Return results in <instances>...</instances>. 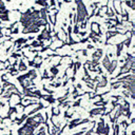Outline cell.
I'll list each match as a JSON object with an SVG mask.
<instances>
[{
	"label": "cell",
	"instance_id": "5b68a950",
	"mask_svg": "<svg viewBox=\"0 0 135 135\" xmlns=\"http://www.w3.org/2000/svg\"><path fill=\"white\" fill-rule=\"evenodd\" d=\"M117 60L116 59H114V60H112L111 61V64H110V68H109V70H108V73L111 75V74H113V72L115 71V69H116V65H117Z\"/></svg>",
	"mask_w": 135,
	"mask_h": 135
},
{
	"label": "cell",
	"instance_id": "4fadbf2b",
	"mask_svg": "<svg viewBox=\"0 0 135 135\" xmlns=\"http://www.w3.org/2000/svg\"><path fill=\"white\" fill-rule=\"evenodd\" d=\"M18 32H19V28L18 27H15L13 31L9 32V34H18Z\"/></svg>",
	"mask_w": 135,
	"mask_h": 135
},
{
	"label": "cell",
	"instance_id": "8fae6325",
	"mask_svg": "<svg viewBox=\"0 0 135 135\" xmlns=\"http://www.w3.org/2000/svg\"><path fill=\"white\" fill-rule=\"evenodd\" d=\"M50 71L53 73V75H56L57 73H58V69H57V66L56 65H54V66H52L51 69H50Z\"/></svg>",
	"mask_w": 135,
	"mask_h": 135
},
{
	"label": "cell",
	"instance_id": "d6986e66",
	"mask_svg": "<svg viewBox=\"0 0 135 135\" xmlns=\"http://www.w3.org/2000/svg\"><path fill=\"white\" fill-rule=\"evenodd\" d=\"M88 49H94V46H93L92 44H89V45H88Z\"/></svg>",
	"mask_w": 135,
	"mask_h": 135
},
{
	"label": "cell",
	"instance_id": "3957f363",
	"mask_svg": "<svg viewBox=\"0 0 135 135\" xmlns=\"http://www.w3.org/2000/svg\"><path fill=\"white\" fill-rule=\"evenodd\" d=\"M107 83H108V78H107L105 76H102V80H101V81H99V82L96 84V88H95V92L97 91V89H99V88H102V86H105V85H107Z\"/></svg>",
	"mask_w": 135,
	"mask_h": 135
},
{
	"label": "cell",
	"instance_id": "44dd1931",
	"mask_svg": "<svg viewBox=\"0 0 135 135\" xmlns=\"http://www.w3.org/2000/svg\"><path fill=\"white\" fill-rule=\"evenodd\" d=\"M6 1H7V2H11V1H12V0H6Z\"/></svg>",
	"mask_w": 135,
	"mask_h": 135
},
{
	"label": "cell",
	"instance_id": "603a6c76",
	"mask_svg": "<svg viewBox=\"0 0 135 135\" xmlns=\"http://www.w3.org/2000/svg\"><path fill=\"white\" fill-rule=\"evenodd\" d=\"M0 24H1V21H0Z\"/></svg>",
	"mask_w": 135,
	"mask_h": 135
},
{
	"label": "cell",
	"instance_id": "277c9868",
	"mask_svg": "<svg viewBox=\"0 0 135 135\" xmlns=\"http://www.w3.org/2000/svg\"><path fill=\"white\" fill-rule=\"evenodd\" d=\"M110 64H111V59H109V55H104V58L102 59V65L103 68L107 69V71L110 68Z\"/></svg>",
	"mask_w": 135,
	"mask_h": 135
},
{
	"label": "cell",
	"instance_id": "ba28073f",
	"mask_svg": "<svg viewBox=\"0 0 135 135\" xmlns=\"http://www.w3.org/2000/svg\"><path fill=\"white\" fill-rule=\"evenodd\" d=\"M122 2H124L127 4V6H129L131 9H134V2H135V0H123Z\"/></svg>",
	"mask_w": 135,
	"mask_h": 135
},
{
	"label": "cell",
	"instance_id": "7c38bea8",
	"mask_svg": "<svg viewBox=\"0 0 135 135\" xmlns=\"http://www.w3.org/2000/svg\"><path fill=\"white\" fill-rule=\"evenodd\" d=\"M78 26H80L82 30H85V28H86V20H85V21L80 22V25H78Z\"/></svg>",
	"mask_w": 135,
	"mask_h": 135
},
{
	"label": "cell",
	"instance_id": "9a60e30c",
	"mask_svg": "<svg viewBox=\"0 0 135 135\" xmlns=\"http://www.w3.org/2000/svg\"><path fill=\"white\" fill-rule=\"evenodd\" d=\"M85 34H86V33H85V31H81V32H79V33H78V35H80L81 37H84V36H85Z\"/></svg>",
	"mask_w": 135,
	"mask_h": 135
},
{
	"label": "cell",
	"instance_id": "8992f818",
	"mask_svg": "<svg viewBox=\"0 0 135 135\" xmlns=\"http://www.w3.org/2000/svg\"><path fill=\"white\" fill-rule=\"evenodd\" d=\"M35 3H36V4L41 5V6H42V7H44V8H49L47 0H36V1H35Z\"/></svg>",
	"mask_w": 135,
	"mask_h": 135
},
{
	"label": "cell",
	"instance_id": "7402d4cb",
	"mask_svg": "<svg viewBox=\"0 0 135 135\" xmlns=\"http://www.w3.org/2000/svg\"><path fill=\"white\" fill-rule=\"evenodd\" d=\"M0 45H1V42H0Z\"/></svg>",
	"mask_w": 135,
	"mask_h": 135
},
{
	"label": "cell",
	"instance_id": "ac0fdd59",
	"mask_svg": "<svg viewBox=\"0 0 135 135\" xmlns=\"http://www.w3.org/2000/svg\"><path fill=\"white\" fill-rule=\"evenodd\" d=\"M92 132H93V129H91L90 131H88V132H86L84 135H91V134H92Z\"/></svg>",
	"mask_w": 135,
	"mask_h": 135
},
{
	"label": "cell",
	"instance_id": "6da1fadb",
	"mask_svg": "<svg viewBox=\"0 0 135 135\" xmlns=\"http://www.w3.org/2000/svg\"><path fill=\"white\" fill-rule=\"evenodd\" d=\"M34 130H35L34 128H32V127H30L27 124H24L22 128H20L18 130V134L19 135H33Z\"/></svg>",
	"mask_w": 135,
	"mask_h": 135
},
{
	"label": "cell",
	"instance_id": "52a82bcc",
	"mask_svg": "<svg viewBox=\"0 0 135 135\" xmlns=\"http://www.w3.org/2000/svg\"><path fill=\"white\" fill-rule=\"evenodd\" d=\"M117 46V51H116V57H119V55L121 54V51H122V47H123V41L120 42L119 44H116Z\"/></svg>",
	"mask_w": 135,
	"mask_h": 135
},
{
	"label": "cell",
	"instance_id": "e0dca14e",
	"mask_svg": "<svg viewBox=\"0 0 135 135\" xmlns=\"http://www.w3.org/2000/svg\"><path fill=\"white\" fill-rule=\"evenodd\" d=\"M84 133V131H80V132H78V133H75V134H73V135H82Z\"/></svg>",
	"mask_w": 135,
	"mask_h": 135
},
{
	"label": "cell",
	"instance_id": "ffe728a7",
	"mask_svg": "<svg viewBox=\"0 0 135 135\" xmlns=\"http://www.w3.org/2000/svg\"><path fill=\"white\" fill-rule=\"evenodd\" d=\"M123 135H128V134H127V132H126V131H124V133H123Z\"/></svg>",
	"mask_w": 135,
	"mask_h": 135
},
{
	"label": "cell",
	"instance_id": "5bb4252c",
	"mask_svg": "<svg viewBox=\"0 0 135 135\" xmlns=\"http://www.w3.org/2000/svg\"><path fill=\"white\" fill-rule=\"evenodd\" d=\"M80 102H81V99H79V100H77L76 102H74V104H73V107H78V105H80Z\"/></svg>",
	"mask_w": 135,
	"mask_h": 135
},
{
	"label": "cell",
	"instance_id": "9c48e42d",
	"mask_svg": "<svg viewBox=\"0 0 135 135\" xmlns=\"http://www.w3.org/2000/svg\"><path fill=\"white\" fill-rule=\"evenodd\" d=\"M27 68H26V65L24 64V62H23V60L22 59H20V61H19V69H17L18 71H25Z\"/></svg>",
	"mask_w": 135,
	"mask_h": 135
},
{
	"label": "cell",
	"instance_id": "2e32d148",
	"mask_svg": "<svg viewBox=\"0 0 135 135\" xmlns=\"http://www.w3.org/2000/svg\"><path fill=\"white\" fill-rule=\"evenodd\" d=\"M51 1V5L53 6V7H55V5H56V0H50Z\"/></svg>",
	"mask_w": 135,
	"mask_h": 135
},
{
	"label": "cell",
	"instance_id": "30bf717a",
	"mask_svg": "<svg viewBox=\"0 0 135 135\" xmlns=\"http://www.w3.org/2000/svg\"><path fill=\"white\" fill-rule=\"evenodd\" d=\"M78 33H79V26H78V24L76 23V24H74V28H73V34H75V35H78Z\"/></svg>",
	"mask_w": 135,
	"mask_h": 135
},
{
	"label": "cell",
	"instance_id": "7a4b0ae2",
	"mask_svg": "<svg viewBox=\"0 0 135 135\" xmlns=\"http://www.w3.org/2000/svg\"><path fill=\"white\" fill-rule=\"evenodd\" d=\"M105 110V108L104 107H101V108H96V109H93V110H91L89 113H90V115L91 116H93V115H98V114H101L103 111Z\"/></svg>",
	"mask_w": 135,
	"mask_h": 135
}]
</instances>
